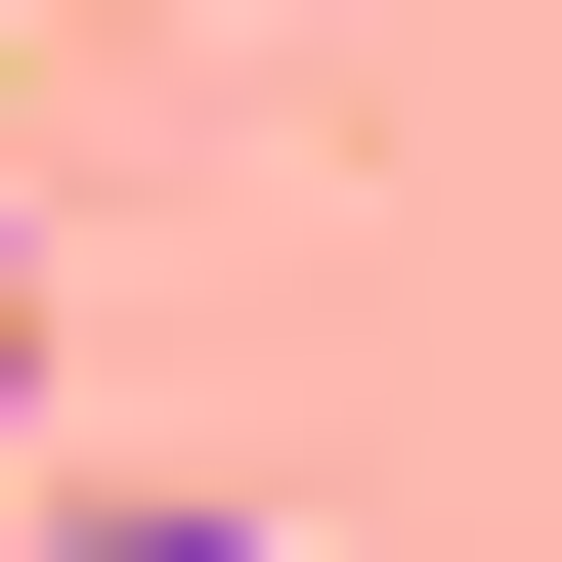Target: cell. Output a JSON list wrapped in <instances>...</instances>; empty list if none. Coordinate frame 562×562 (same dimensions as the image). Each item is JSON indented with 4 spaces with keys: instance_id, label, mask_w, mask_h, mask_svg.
<instances>
[{
    "instance_id": "3957f363",
    "label": "cell",
    "mask_w": 562,
    "mask_h": 562,
    "mask_svg": "<svg viewBox=\"0 0 562 562\" xmlns=\"http://www.w3.org/2000/svg\"><path fill=\"white\" fill-rule=\"evenodd\" d=\"M0 347H44V260H0Z\"/></svg>"
},
{
    "instance_id": "7a4b0ae2",
    "label": "cell",
    "mask_w": 562,
    "mask_h": 562,
    "mask_svg": "<svg viewBox=\"0 0 562 562\" xmlns=\"http://www.w3.org/2000/svg\"><path fill=\"white\" fill-rule=\"evenodd\" d=\"M0 519H44V347H0Z\"/></svg>"
},
{
    "instance_id": "6da1fadb",
    "label": "cell",
    "mask_w": 562,
    "mask_h": 562,
    "mask_svg": "<svg viewBox=\"0 0 562 562\" xmlns=\"http://www.w3.org/2000/svg\"><path fill=\"white\" fill-rule=\"evenodd\" d=\"M0 562H303V519H260V476H44Z\"/></svg>"
}]
</instances>
